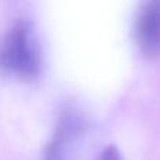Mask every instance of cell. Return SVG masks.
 Masks as SVG:
<instances>
[{"instance_id":"6da1fadb","label":"cell","mask_w":160,"mask_h":160,"mask_svg":"<svg viewBox=\"0 0 160 160\" xmlns=\"http://www.w3.org/2000/svg\"><path fill=\"white\" fill-rule=\"evenodd\" d=\"M41 49L32 27L17 21L0 39V72L21 80H34L41 73Z\"/></svg>"},{"instance_id":"7a4b0ae2","label":"cell","mask_w":160,"mask_h":160,"mask_svg":"<svg viewBox=\"0 0 160 160\" xmlns=\"http://www.w3.org/2000/svg\"><path fill=\"white\" fill-rule=\"evenodd\" d=\"M87 129L86 117L75 107L61 112L53 135L44 149L42 160H68L73 142Z\"/></svg>"},{"instance_id":"3957f363","label":"cell","mask_w":160,"mask_h":160,"mask_svg":"<svg viewBox=\"0 0 160 160\" xmlns=\"http://www.w3.org/2000/svg\"><path fill=\"white\" fill-rule=\"evenodd\" d=\"M135 39L146 58L160 55V0H145L136 17Z\"/></svg>"},{"instance_id":"277c9868","label":"cell","mask_w":160,"mask_h":160,"mask_svg":"<svg viewBox=\"0 0 160 160\" xmlns=\"http://www.w3.org/2000/svg\"><path fill=\"white\" fill-rule=\"evenodd\" d=\"M96 160H122V155L117 146L108 145V146H105L101 150V153H100Z\"/></svg>"}]
</instances>
